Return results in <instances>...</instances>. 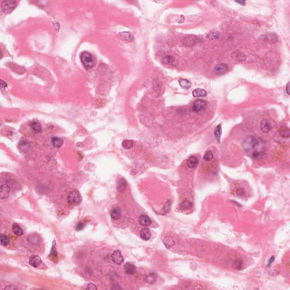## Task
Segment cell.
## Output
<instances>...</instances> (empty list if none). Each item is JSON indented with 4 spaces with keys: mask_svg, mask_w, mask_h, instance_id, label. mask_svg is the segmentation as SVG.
Wrapping results in <instances>:
<instances>
[{
    "mask_svg": "<svg viewBox=\"0 0 290 290\" xmlns=\"http://www.w3.org/2000/svg\"><path fill=\"white\" fill-rule=\"evenodd\" d=\"M243 146L246 153L253 159H259L264 154V146L261 140L253 136L245 138Z\"/></svg>",
    "mask_w": 290,
    "mask_h": 290,
    "instance_id": "cell-1",
    "label": "cell"
},
{
    "mask_svg": "<svg viewBox=\"0 0 290 290\" xmlns=\"http://www.w3.org/2000/svg\"><path fill=\"white\" fill-rule=\"evenodd\" d=\"M80 59L83 66L86 69H91L95 66L93 56L88 52H83L80 55Z\"/></svg>",
    "mask_w": 290,
    "mask_h": 290,
    "instance_id": "cell-2",
    "label": "cell"
},
{
    "mask_svg": "<svg viewBox=\"0 0 290 290\" xmlns=\"http://www.w3.org/2000/svg\"><path fill=\"white\" fill-rule=\"evenodd\" d=\"M82 197L80 192L78 190L72 191L67 197L68 202L73 205H78L82 202Z\"/></svg>",
    "mask_w": 290,
    "mask_h": 290,
    "instance_id": "cell-3",
    "label": "cell"
},
{
    "mask_svg": "<svg viewBox=\"0 0 290 290\" xmlns=\"http://www.w3.org/2000/svg\"><path fill=\"white\" fill-rule=\"evenodd\" d=\"M17 6V1L14 0H6L2 2L1 5L2 11L7 14L11 13Z\"/></svg>",
    "mask_w": 290,
    "mask_h": 290,
    "instance_id": "cell-4",
    "label": "cell"
},
{
    "mask_svg": "<svg viewBox=\"0 0 290 290\" xmlns=\"http://www.w3.org/2000/svg\"><path fill=\"white\" fill-rule=\"evenodd\" d=\"M206 106V102L202 99L196 100L192 106V110L194 112H198L203 110Z\"/></svg>",
    "mask_w": 290,
    "mask_h": 290,
    "instance_id": "cell-5",
    "label": "cell"
},
{
    "mask_svg": "<svg viewBox=\"0 0 290 290\" xmlns=\"http://www.w3.org/2000/svg\"><path fill=\"white\" fill-rule=\"evenodd\" d=\"M112 261L117 265H121L124 262V257L120 250H115L112 254Z\"/></svg>",
    "mask_w": 290,
    "mask_h": 290,
    "instance_id": "cell-6",
    "label": "cell"
},
{
    "mask_svg": "<svg viewBox=\"0 0 290 290\" xmlns=\"http://www.w3.org/2000/svg\"><path fill=\"white\" fill-rule=\"evenodd\" d=\"M228 69V66L226 63H219L215 66L214 72L216 75H223L225 74Z\"/></svg>",
    "mask_w": 290,
    "mask_h": 290,
    "instance_id": "cell-7",
    "label": "cell"
},
{
    "mask_svg": "<svg viewBox=\"0 0 290 290\" xmlns=\"http://www.w3.org/2000/svg\"><path fill=\"white\" fill-rule=\"evenodd\" d=\"M272 125L271 121L267 119L262 120L260 123V129L261 130L265 133L269 132L272 129Z\"/></svg>",
    "mask_w": 290,
    "mask_h": 290,
    "instance_id": "cell-8",
    "label": "cell"
},
{
    "mask_svg": "<svg viewBox=\"0 0 290 290\" xmlns=\"http://www.w3.org/2000/svg\"><path fill=\"white\" fill-rule=\"evenodd\" d=\"M199 39L196 36L189 35L185 36L183 40V42L184 44L186 45L187 46H193L197 42H199Z\"/></svg>",
    "mask_w": 290,
    "mask_h": 290,
    "instance_id": "cell-9",
    "label": "cell"
},
{
    "mask_svg": "<svg viewBox=\"0 0 290 290\" xmlns=\"http://www.w3.org/2000/svg\"><path fill=\"white\" fill-rule=\"evenodd\" d=\"M232 57L233 60L237 61H244L247 60V56L245 54L239 51H236L233 52L231 55Z\"/></svg>",
    "mask_w": 290,
    "mask_h": 290,
    "instance_id": "cell-10",
    "label": "cell"
},
{
    "mask_svg": "<svg viewBox=\"0 0 290 290\" xmlns=\"http://www.w3.org/2000/svg\"><path fill=\"white\" fill-rule=\"evenodd\" d=\"M10 192V187L7 184L2 185L0 189V198L1 199H5L8 197Z\"/></svg>",
    "mask_w": 290,
    "mask_h": 290,
    "instance_id": "cell-11",
    "label": "cell"
},
{
    "mask_svg": "<svg viewBox=\"0 0 290 290\" xmlns=\"http://www.w3.org/2000/svg\"><path fill=\"white\" fill-rule=\"evenodd\" d=\"M40 257L38 256H32L29 259V264L34 268H38L42 263Z\"/></svg>",
    "mask_w": 290,
    "mask_h": 290,
    "instance_id": "cell-12",
    "label": "cell"
},
{
    "mask_svg": "<svg viewBox=\"0 0 290 290\" xmlns=\"http://www.w3.org/2000/svg\"><path fill=\"white\" fill-rule=\"evenodd\" d=\"M117 36L121 39L127 42H132L134 40V36L129 32H123L119 33Z\"/></svg>",
    "mask_w": 290,
    "mask_h": 290,
    "instance_id": "cell-13",
    "label": "cell"
},
{
    "mask_svg": "<svg viewBox=\"0 0 290 290\" xmlns=\"http://www.w3.org/2000/svg\"><path fill=\"white\" fill-rule=\"evenodd\" d=\"M138 222L141 225L145 227L148 226L151 224V220L146 215H141L138 219Z\"/></svg>",
    "mask_w": 290,
    "mask_h": 290,
    "instance_id": "cell-14",
    "label": "cell"
},
{
    "mask_svg": "<svg viewBox=\"0 0 290 290\" xmlns=\"http://www.w3.org/2000/svg\"><path fill=\"white\" fill-rule=\"evenodd\" d=\"M198 164V158L195 156H191L187 161V165L191 169L195 168Z\"/></svg>",
    "mask_w": 290,
    "mask_h": 290,
    "instance_id": "cell-15",
    "label": "cell"
},
{
    "mask_svg": "<svg viewBox=\"0 0 290 290\" xmlns=\"http://www.w3.org/2000/svg\"><path fill=\"white\" fill-rule=\"evenodd\" d=\"M124 270L125 272L127 274H133L136 272V266L130 262L125 264Z\"/></svg>",
    "mask_w": 290,
    "mask_h": 290,
    "instance_id": "cell-16",
    "label": "cell"
},
{
    "mask_svg": "<svg viewBox=\"0 0 290 290\" xmlns=\"http://www.w3.org/2000/svg\"><path fill=\"white\" fill-rule=\"evenodd\" d=\"M192 95L194 97H203L207 95V92L204 89L198 88L193 90Z\"/></svg>",
    "mask_w": 290,
    "mask_h": 290,
    "instance_id": "cell-17",
    "label": "cell"
},
{
    "mask_svg": "<svg viewBox=\"0 0 290 290\" xmlns=\"http://www.w3.org/2000/svg\"><path fill=\"white\" fill-rule=\"evenodd\" d=\"M151 232L148 228H143L140 232L141 237L144 240H148L151 237Z\"/></svg>",
    "mask_w": 290,
    "mask_h": 290,
    "instance_id": "cell-18",
    "label": "cell"
},
{
    "mask_svg": "<svg viewBox=\"0 0 290 290\" xmlns=\"http://www.w3.org/2000/svg\"><path fill=\"white\" fill-rule=\"evenodd\" d=\"M279 132L283 138H287L290 137V129L286 126H281L279 129Z\"/></svg>",
    "mask_w": 290,
    "mask_h": 290,
    "instance_id": "cell-19",
    "label": "cell"
},
{
    "mask_svg": "<svg viewBox=\"0 0 290 290\" xmlns=\"http://www.w3.org/2000/svg\"><path fill=\"white\" fill-rule=\"evenodd\" d=\"M121 210L119 208H114L111 212V216L112 219L115 220H117L119 219L121 217Z\"/></svg>",
    "mask_w": 290,
    "mask_h": 290,
    "instance_id": "cell-20",
    "label": "cell"
},
{
    "mask_svg": "<svg viewBox=\"0 0 290 290\" xmlns=\"http://www.w3.org/2000/svg\"><path fill=\"white\" fill-rule=\"evenodd\" d=\"M18 148L23 152H25L29 149L30 144L27 140L23 139L22 140H21L18 145Z\"/></svg>",
    "mask_w": 290,
    "mask_h": 290,
    "instance_id": "cell-21",
    "label": "cell"
},
{
    "mask_svg": "<svg viewBox=\"0 0 290 290\" xmlns=\"http://www.w3.org/2000/svg\"><path fill=\"white\" fill-rule=\"evenodd\" d=\"M179 83L180 86L184 89H189L192 86V83L189 80H186V79H183V78L179 79Z\"/></svg>",
    "mask_w": 290,
    "mask_h": 290,
    "instance_id": "cell-22",
    "label": "cell"
},
{
    "mask_svg": "<svg viewBox=\"0 0 290 290\" xmlns=\"http://www.w3.org/2000/svg\"><path fill=\"white\" fill-rule=\"evenodd\" d=\"M12 230H13V232H14V233L16 235H17V236H21L22 235H23V229L20 226V225H18L17 223H15V224H14L13 225V226H12Z\"/></svg>",
    "mask_w": 290,
    "mask_h": 290,
    "instance_id": "cell-23",
    "label": "cell"
},
{
    "mask_svg": "<svg viewBox=\"0 0 290 290\" xmlns=\"http://www.w3.org/2000/svg\"><path fill=\"white\" fill-rule=\"evenodd\" d=\"M31 127L32 129L35 132V133H40L42 130V127L41 124L37 122V121H33L31 124Z\"/></svg>",
    "mask_w": 290,
    "mask_h": 290,
    "instance_id": "cell-24",
    "label": "cell"
},
{
    "mask_svg": "<svg viewBox=\"0 0 290 290\" xmlns=\"http://www.w3.org/2000/svg\"><path fill=\"white\" fill-rule=\"evenodd\" d=\"M221 134H222V125H221V124H220L215 127V129L214 130L215 137L216 138L217 141H218L219 142L221 140Z\"/></svg>",
    "mask_w": 290,
    "mask_h": 290,
    "instance_id": "cell-25",
    "label": "cell"
},
{
    "mask_svg": "<svg viewBox=\"0 0 290 290\" xmlns=\"http://www.w3.org/2000/svg\"><path fill=\"white\" fill-rule=\"evenodd\" d=\"M163 242L164 243L166 248H170L172 246L174 245L175 244V241L173 240V239L169 236L166 237L165 239L163 240Z\"/></svg>",
    "mask_w": 290,
    "mask_h": 290,
    "instance_id": "cell-26",
    "label": "cell"
},
{
    "mask_svg": "<svg viewBox=\"0 0 290 290\" xmlns=\"http://www.w3.org/2000/svg\"><path fill=\"white\" fill-rule=\"evenodd\" d=\"M0 242L2 245L7 246L10 243V239L7 236L1 233L0 235Z\"/></svg>",
    "mask_w": 290,
    "mask_h": 290,
    "instance_id": "cell-27",
    "label": "cell"
},
{
    "mask_svg": "<svg viewBox=\"0 0 290 290\" xmlns=\"http://www.w3.org/2000/svg\"><path fill=\"white\" fill-rule=\"evenodd\" d=\"M52 143L54 147L60 148L63 145V141L58 137H53L52 138Z\"/></svg>",
    "mask_w": 290,
    "mask_h": 290,
    "instance_id": "cell-28",
    "label": "cell"
},
{
    "mask_svg": "<svg viewBox=\"0 0 290 290\" xmlns=\"http://www.w3.org/2000/svg\"><path fill=\"white\" fill-rule=\"evenodd\" d=\"M163 61L166 64L172 65L175 64L176 60H175V59L173 56H170V55H168V56H165L163 58Z\"/></svg>",
    "mask_w": 290,
    "mask_h": 290,
    "instance_id": "cell-29",
    "label": "cell"
},
{
    "mask_svg": "<svg viewBox=\"0 0 290 290\" xmlns=\"http://www.w3.org/2000/svg\"><path fill=\"white\" fill-rule=\"evenodd\" d=\"M134 145V141L130 140H125L122 142V146L125 149H130Z\"/></svg>",
    "mask_w": 290,
    "mask_h": 290,
    "instance_id": "cell-30",
    "label": "cell"
},
{
    "mask_svg": "<svg viewBox=\"0 0 290 290\" xmlns=\"http://www.w3.org/2000/svg\"><path fill=\"white\" fill-rule=\"evenodd\" d=\"M219 33L217 31H211L206 35V38L209 40H215L219 38Z\"/></svg>",
    "mask_w": 290,
    "mask_h": 290,
    "instance_id": "cell-31",
    "label": "cell"
},
{
    "mask_svg": "<svg viewBox=\"0 0 290 290\" xmlns=\"http://www.w3.org/2000/svg\"><path fill=\"white\" fill-rule=\"evenodd\" d=\"M127 184L124 179H121L119 181V183L117 184V190H119L120 192H123L125 190Z\"/></svg>",
    "mask_w": 290,
    "mask_h": 290,
    "instance_id": "cell-32",
    "label": "cell"
},
{
    "mask_svg": "<svg viewBox=\"0 0 290 290\" xmlns=\"http://www.w3.org/2000/svg\"><path fill=\"white\" fill-rule=\"evenodd\" d=\"M156 277L154 274H150L146 277V281L148 283H153L155 282Z\"/></svg>",
    "mask_w": 290,
    "mask_h": 290,
    "instance_id": "cell-33",
    "label": "cell"
},
{
    "mask_svg": "<svg viewBox=\"0 0 290 290\" xmlns=\"http://www.w3.org/2000/svg\"><path fill=\"white\" fill-rule=\"evenodd\" d=\"M214 158V155L212 152L211 151H208L204 156V159L205 161H211Z\"/></svg>",
    "mask_w": 290,
    "mask_h": 290,
    "instance_id": "cell-34",
    "label": "cell"
},
{
    "mask_svg": "<svg viewBox=\"0 0 290 290\" xmlns=\"http://www.w3.org/2000/svg\"><path fill=\"white\" fill-rule=\"evenodd\" d=\"M193 206V204L192 202L188 201H184L181 205V207L183 208V209H184V210H188V209H190V208H192Z\"/></svg>",
    "mask_w": 290,
    "mask_h": 290,
    "instance_id": "cell-35",
    "label": "cell"
},
{
    "mask_svg": "<svg viewBox=\"0 0 290 290\" xmlns=\"http://www.w3.org/2000/svg\"><path fill=\"white\" fill-rule=\"evenodd\" d=\"M266 39L268 42H271L272 43L277 42V37L274 34L268 35L266 36Z\"/></svg>",
    "mask_w": 290,
    "mask_h": 290,
    "instance_id": "cell-36",
    "label": "cell"
},
{
    "mask_svg": "<svg viewBox=\"0 0 290 290\" xmlns=\"http://www.w3.org/2000/svg\"><path fill=\"white\" fill-rule=\"evenodd\" d=\"M51 254L54 256H57V252L56 250V241L54 240L53 241L52 244V247L51 249Z\"/></svg>",
    "mask_w": 290,
    "mask_h": 290,
    "instance_id": "cell-37",
    "label": "cell"
},
{
    "mask_svg": "<svg viewBox=\"0 0 290 290\" xmlns=\"http://www.w3.org/2000/svg\"><path fill=\"white\" fill-rule=\"evenodd\" d=\"M234 264L235 265V268L237 269H240L243 267V262L241 260H238L236 261V262Z\"/></svg>",
    "mask_w": 290,
    "mask_h": 290,
    "instance_id": "cell-38",
    "label": "cell"
},
{
    "mask_svg": "<svg viewBox=\"0 0 290 290\" xmlns=\"http://www.w3.org/2000/svg\"><path fill=\"white\" fill-rule=\"evenodd\" d=\"M18 289H19L18 287H17L14 285H8L4 288V290H18Z\"/></svg>",
    "mask_w": 290,
    "mask_h": 290,
    "instance_id": "cell-39",
    "label": "cell"
},
{
    "mask_svg": "<svg viewBox=\"0 0 290 290\" xmlns=\"http://www.w3.org/2000/svg\"><path fill=\"white\" fill-rule=\"evenodd\" d=\"M86 289L90 290H97V287L93 283H89L88 285V286H87V287Z\"/></svg>",
    "mask_w": 290,
    "mask_h": 290,
    "instance_id": "cell-40",
    "label": "cell"
},
{
    "mask_svg": "<svg viewBox=\"0 0 290 290\" xmlns=\"http://www.w3.org/2000/svg\"><path fill=\"white\" fill-rule=\"evenodd\" d=\"M83 227H84V224H83V222H80V223H79L77 225V226H76V230L77 231L82 230L83 229Z\"/></svg>",
    "mask_w": 290,
    "mask_h": 290,
    "instance_id": "cell-41",
    "label": "cell"
},
{
    "mask_svg": "<svg viewBox=\"0 0 290 290\" xmlns=\"http://www.w3.org/2000/svg\"><path fill=\"white\" fill-rule=\"evenodd\" d=\"M7 87V84L4 82L3 81L1 80V89L2 91H3V90H5V88Z\"/></svg>",
    "mask_w": 290,
    "mask_h": 290,
    "instance_id": "cell-42",
    "label": "cell"
},
{
    "mask_svg": "<svg viewBox=\"0 0 290 290\" xmlns=\"http://www.w3.org/2000/svg\"><path fill=\"white\" fill-rule=\"evenodd\" d=\"M275 260V257L274 256H272L270 258L269 262V264H268V266H270L272 264V262H274V261Z\"/></svg>",
    "mask_w": 290,
    "mask_h": 290,
    "instance_id": "cell-43",
    "label": "cell"
},
{
    "mask_svg": "<svg viewBox=\"0 0 290 290\" xmlns=\"http://www.w3.org/2000/svg\"><path fill=\"white\" fill-rule=\"evenodd\" d=\"M236 3H238L239 4H240L242 6H245V4H246V2L245 1H235Z\"/></svg>",
    "mask_w": 290,
    "mask_h": 290,
    "instance_id": "cell-44",
    "label": "cell"
},
{
    "mask_svg": "<svg viewBox=\"0 0 290 290\" xmlns=\"http://www.w3.org/2000/svg\"><path fill=\"white\" fill-rule=\"evenodd\" d=\"M289 85H290V83L289 82L287 83V86H286V91H287V92L289 95H290V86H289Z\"/></svg>",
    "mask_w": 290,
    "mask_h": 290,
    "instance_id": "cell-45",
    "label": "cell"
}]
</instances>
